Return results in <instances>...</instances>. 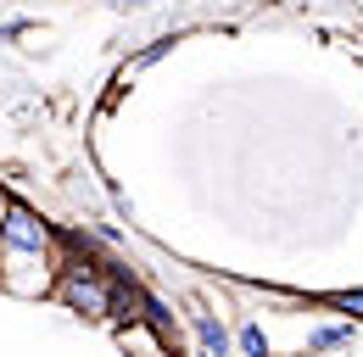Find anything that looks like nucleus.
Wrapping results in <instances>:
<instances>
[{
	"mask_svg": "<svg viewBox=\"0 0 363 357\" xmlns=\"http://www.w3.org/2000/svg\"><path fill=\"white\" fill-rule=\"evenodd\" d=\"M50 296H62L67 307L79 312V318H112V273L95 263H79L73 257V246H67V257H62V273H56V285H50Z\"/></svg>",
	"mask_w": 363,
	"mask_h": 357,
	"instance_id": "obj_2",
	"label": "nucleus"
},
{
	"mask_svg": "<svg viewBox=\"0 0 363 357\" xmlns=\"http://www.w3.org/2000/svg\"><path fill=\"white\" fill-rule=\"evenodd\" d=\"M196 341H201V352H207V357H224L229 352V329L213 318V312H196Z\"/></svg>",
	"mask_w": 363,
	"mask_h": 357,
	"instance_id": "obj_4",
	"label": "nucleus"
},
{
	"mask_svg": "<svg viewBox=\"0 0 363 357\" xmlns=\"http://www.w3.org/2000/svg\"><path fill=\"white\" fill-rule=\"evenodd\" d=\"M335 307L352 312V318H363V290H341V296H335Z\"/></svg>",
	"mask_w": 363,
	"mask_h": 357,
	"instance_id": "obj_7",
	"label": "nucleus"
},
{
	"mask_svg": "<svg viewBox=\"0 0 363 357\" xmlns=\"http://www.w3.org/2000/svg\"><path fill=\"white\" fill-rule=\"evenodd\" d=\"M235 341H240V352H246V357H269V341H263V329H257V324H246Z\"/></svg>",
	"mask_w": 363,
	"mask_h": 357,
	"instance_id": "obj_6",
	"label": "nucleus"
},
{
	"mask_svg": "<svg viewBox=\"0 0 363 357\" xmlns=\"http://www.w3.org/2000/svg\"><path fill=\"white\" fill-rule=\"evenodd\" d=\"M6 207H11V196H6V184H0V223H6Z\"/></svg>",
	"mask_w": 363,
	"mask_h": 357,
	"instance_id": "obj_8",
	"label": "nucleus"
},
{
	"mask_svg": "<svg viewBox=\"0 0 363 357\" xmlns=\"http://www.w3.org/2000/svg\"><path fill=\"white\" fill-rule=\"evenodd\" d=\"M347 341H352V324H330V329L313 335V352H335V346H347Z\"/></svg>",
	"mask_w": 363,
	"mask_h": 357,
	"instance_id": "obj_5",
	"label": "nucleus"
},
{
	"mask_svg": "<svg viewBox=\"0 0 363 357\" xmlns=\"http://www.w3.org/2000/svg\"><path fill=\"white\" fill-rule=\"evenodd\" d=\"M118 346H123V357H174L168 335L151 318H123L118 324Z\"/></svg>",
	"mask_w": 363,
	"mask_h": 357,
	"instance_id": "obj_3",
	"label": "nucleus"
},
{
	"mask_svg": "<svg viewBox=\"0 0 363 357\" xmlns=\"http://www.w3.org/2000/svg\"><path fill=\"white\" fill-rule=\"evenodd\" d=\"M67 257V240L28 201H11L0 223V290L6 296H50Z\"/></svg>",
	"mask_w": 363,
	"mask_h": 357,
	"instance_id": "obj_1",
	"label": "nucleus"
},
{
	"mask_svg": "<svg viewBox=\"0 0 363 357\" xmlns=\"http://www.w3.org/2000/svg\"><path fill=\"white\" fill-rule=\"evenodd\" d=\"M140 6H145V0H118V11H140Z\"/></svg>",
	"mask_w": 363,
	"mask_h": 357,
	"instance_id": "obj_9",
	"label": "nucleus"
}]
</instances>
